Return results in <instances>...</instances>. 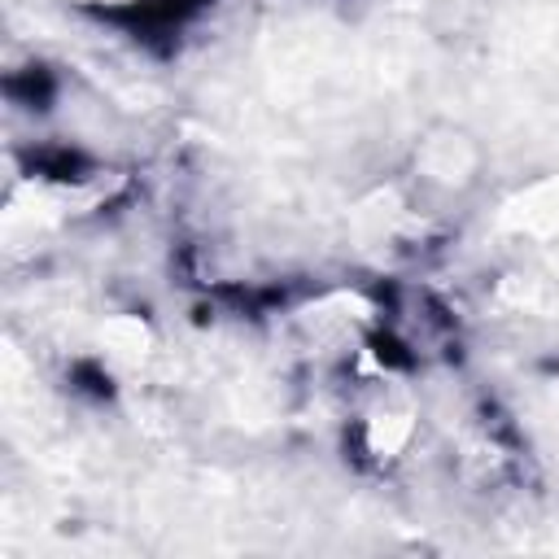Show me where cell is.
Listing matches in <instances>:
<instances>
[{
  "mask_svg": "<svg viewBox=\"0 0 559 559\" xmlns=\"http://www.w3.org/2000/svg\"><path fill=\"white\" fill-rule=\"evenodd\" d=\"M476 166H480V153L476 144L445 127L441 135H428L419 148H415V170H419V183L428 188H441V192H459L476 179Z\"/></svg>",
  "mask_w": 559,
  "mask_h": 559,
  "instance_id": "obj_1",
  "label": "cell"
}]
</instances>
